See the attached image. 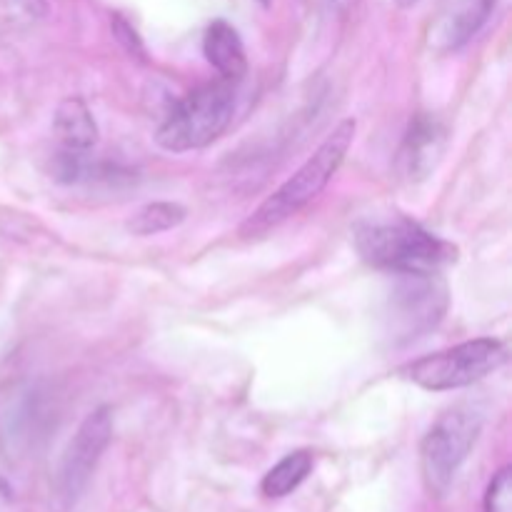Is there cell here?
<instances>
[{"mask_svg": "<svg viewBox=\"0 0 512 512\" xmlns=\"http://www.w3.org/2000/svg\"><path fill=\"white\" fill-rule=\"evenodd\" d=\"M355 128L358 125H355L353 118L340 120L333 128V133L318 145V150L270 198H265L245 218V223L240 225V235L243 238H260L263 233L278 228L280 223L300 213L308 203H313L323 193L325 185L330 183V178L338 173L340 165H343L345 155H348L350 145H353Z\"/></svg>", "mask_w": 512, "mask_h": 512, "instance_id": "1", "label": "cell"}, {"mask_svg": "<svg viewBox=\"0 0 512 512\" xmlns=\"http://www.w3.org/2000/svg\"><path fill=\"white\" fill-rule=\"evenodd\" d=\"M355 248L365 263L398 275H438L458 258L455 245L408 218L358 223Z\"/></svg>", "mask_w": 512, "mask_h": 512, "instance_id": "2", "label": "cell"}, {"mask_svg": "<svg viewBox=\"0 0 512 512\" xmlns=\"http://www.w3.org/2000/svg\"><path fill=\"white\" fill-rule=\"evenodd\" d=\"M235 113V90L230 80L195 88L175 103L155 133V143L168 153H188L215 143L228 130Z\"/></svg>", "mask_w": 512, "mask_h": 512, "instance_id": "3", "label": "cell"}, {"mask_svg": "<svg viewBox=\"0 0 512 512\" xmlns=\"http://www.w3.org/2000/svg\"><path fill=\"white\" fill-rule=\"evenodd\" d=\"M508 358V345L503 340L475 338L455 345V348L413 360L400 368V375L430 393H443V390L468 388V385L488 378L495 370L503 368Z\"/></svg>", "mask_w": 512, "mask_h": 512, "instance_id": "4", "label": "cell"}, {"mask_svg": "<svg viewBox=\"0 0 512 512\" xmlns=\"http://www.w3.org/2000/svg\"><path fill=\"white\" fill-rule=\"evenodd\" d=\"M480 430H483V418L473 408H453L440 415L420 445V465L430 495L443 498L448 493Z\"/></svg>", "mask_w": 512, "mask_h": 512, "instance_id": "5", "label": "cell"}, {"mask_svg": "<svg viewBox=\"0 0 512 512\" xmlns=\"http://www.w3.org/2000/svg\"><path fill=\"white\" fill-rule=\"evenodd\" d=\"M113 435V415L108 408H98L80 423L78 433L70 440L58 473V490L65 503H75L88 488L90 475L105 453Z\"/></svg>", "mask_w": 512, "mask_h": 512, "instance_id": "6", "label": "cell"}, {"mask_svg": "<svg viewBox=\"0 0 512 512\" xmlns=\"http://www.w3.org/2000/svg\"><path fill=\"white\" fill-rule=\"evenodd\" d=\"M445 143H448V133L435 115H415L398 153V165L405 178L418 180L430 175V170H435L438 160L443 158Z\"/></svg>", "mask_w": 512, "mask_h": 512, "instance_id": "7", "label": "cell"}, {"mask_svg": "<svg viewBox=\"0 0 512 512\" xmlns=\"http://www.w3.org/2000/svg\"><path fill=\"white\" fill-rule=\"evenodd\" d=\"M405 333L418 335V330L438 323L445 313V285L435 275H405V283L395 293Z\"/></svg>", "mask_w": 512, "mask_h": 512, "instance_id": "8", "label": "cell"}, {"mask_svg": "<svg viewBox=\"0 0 512 512\" xmlns=\"http://www.w3.org/2000/svg\"><path fill=\"white\" fill-rule=\"evenodd\" d=\"M498 0H450L448 10L435 23L430 40L440 50H458L478 33Z\"/></svg>", "mask_w": 512, "mask_h": 512, "instance_id": "9", "label": "cell"}, {"mask_svg": "<svg viewBox=\"0 0 512 512\" xmlns=\"http://www.w3.org/2000/svg\"><path fill=\"white\" fill-rule=\"evenodd\" d=\"M203 53L208 63L223 75V80H240L248 73V58H245V45L240 40L238 30L225 20H213L205 30Z\"/></svg>", "mask_w": 512, "mask_h": 512, "instance_id": "10", "label": "cell"}, {"mask_svg": "<svg viewBox=\"0 0 512 512\" xmlns=\"http://www.w3.org/2000/svg\"><path fill=\"white\" fill-rule=\"evenodd\" d=\"M53 130L65 150L85 153L98 143V125L80 98H65L53 115Z\"/></svg>", "mask_w": 512, "mask_h": 512, "instance_id": "11", "label": "cell"}, {"mask_svg": "<svg viewBox=\"0 0 512 512\" xmlns=\"http://www.w3.org/2000/svg\"><path fill=\"white\" fill-rule=\"evenodd\" d=\"M310 470H313V453H308V450H295V453L285 455L278 465H273L268 470V475L260 483V490L270 500L285 498V495L300 488V483L308 478Z\"/></svg>", "mask_w": 512, "mask_h": 512, "instance_id": "12", "label": "cell"}, {"mask_svg": "<svg viewBox=\"0 0 512 512\" xmlns=\"http://www.w3.org/2000/svg\"><path fill=\"white\" fill-rule=\"evenodd\" d=\"M188 210L180 203H168V200H160V203H150L145 208H140L138 213L130 218L128 228L133 235H158L165 230L178 228L185 220Z\"/></svg>", "mask_w": 512, "mask_h": 512, "instance_id": "13", "label": "cell"}, {"mask_svg": "<svg viewBox=\"0 0 512 512\" xmlns=\"http://www.w3.org/2000/svg\"><path fill=\"white\" fill-rule=\"evenodd\" d=\"M485 512H512V468H503L490 480Z\"/></svg>", "mask_w": 512, "mask_h": 512, "instance_id": "14", "label": "cell"}, {"mask_svg": "<svg viewBox=\"0 0 512 512\" xmlns=\"http://www.w3.org/2000/svg\"><path fill=\"white\" fill-rule=\"evenodd\" d=\"M110 28H113L115 40H118V43L123 45L130 55H135V58H145L143 40H140V35L135 33V28L123 18V15L115 13L113 20H110Z\"/></svg>", "mask_w": 512, "mask_h": 512, "instance_id": "15", "label": "cell"}, {"mask_svg": "<svg viewBox=\"0 0 512 512\" xmlns=\"http://www.w3.org/2000/svg\"><path fill=\"white\" fill-rule=\"evenodd\" d=\"M420 0H398L400 8H413V5H418Z\"/></svg>", "mask_w": 512, "mask_h": 512, "instance_id": "16", "label": "cell"}]
</instances>
